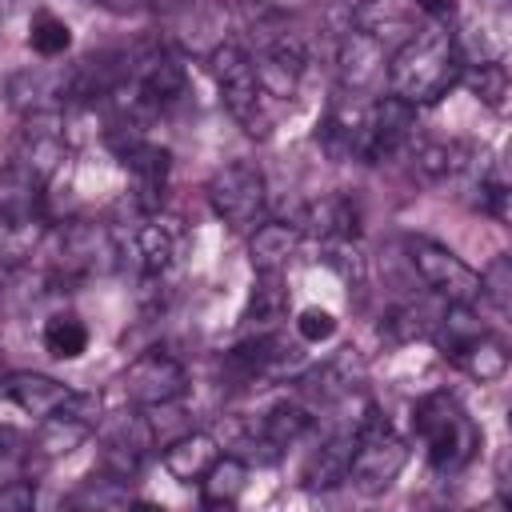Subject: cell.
I'll return each mask as SVG.
<instances>
[{
    "label": "cell",
    "instance_id": "6da1fadb",
    "mask_svg": "<svg viewBox=\"0 0 512 512\" xmlns=\"http://www.w3.org/2000/svg\"><path fill=\"white\" fill-rule=\"evenodd\" d=\"M464 72V52L456 44V36L448 32V24H432L412 32L392 56H388V84L392 96H400L404 104H436L452 84H460Z\"/></svg>",
    "mask_w": 512,
    "mask_h": 512
},
{
    "label": "cell",
    "instance_id": "7a4b0ae2",
    "mask_svg": "<svg viewBox=\"0 0 512 512\" xmlns=\"http://www.w3.org/2000/svg\"><path fill=\"white\" fill-rule=\"evenodd\" d=\"M212 64V80H216V92L224 100V108L232 112V120L248 132V136H272V128L280 124V116L292 108L284 100H276L256 64H252V52L244 44H232V40H220L208 56Z\"/></svg>",
    "mask_w": 512,
    "mask_h": 512
},
{
    "label": "cell",
    "instance_id": "3957f363",
    "mask_svg": "<svg viewBox=\"0 0 512 512\" xmlns=\"http://www.w3.org/2000/svg\"><path fill=\"white\" fill-rule=\"evenodd\" d=\"M412 428L424 440L428 464L436 472H460L476 448H480V428L464 412V404L452 392H428L412 408Z\"/></svg>",
    "mask_w": 512,
    "mask_h": 512
},
{
    "label": "cell",
    "instance_id": "277c9868",
    "mask_svg": "<svg viewBox=\"0 0 512 512\" xmlns=\"http://www.w3.org/2000/svg\"><path fill=\"white\" fill-rule=\"evenodd\" d=\"M352 432H356V440H352V460H348V484L364 496L388 492L408 460V444L388 424V416H380L376 408H368L352 424Z\"/></svg>",
    "mask_w": 512,
    "mask_h": 512
},
{
    "label": "cell",
    "instance_id": "5b68a950",
    "mask_svg": "<svg viewBox=\"0 0 512 512\" xmlns=\"http://www.w3.org/2000/svg\"><path fill=\"white\" fill-rule=\"evenodd\" d=\"M112 264H116V240L108 236V228L88 224V220H72L48 244V280L56 288L88 284L104 276Z\"/></svg>",
    "mask_w": 512,
    "mask_h": 512
},
{
    "label": "cell",
    "instance_id": "8992f818",
    "mask_svg": "<svg viewBox=\"0 0 512 512\" xmlns=\"http://www.w3.org/2000/svg\"><path fill=\"white\" fill-rule=\"evenodd\" d=\"M264 200L268 184L252 160H232L216 168V176L208 180V204L232 232H252L264 216Z\"/></svg>",
    "mask_w": 512,
    "mask_h": 512
},
{
    "label": "cell",
    "instance_id": "52a82bcc",
    "mask_svg": "<svg viewBox=\"0 0 512 512\" xmlns=\"http://www.w3.org/2000/svg\"><path fill=\"white\" fill-rule=\"evenodd\" d=\"M404 252L408 264L416 268V276L444 300V304H476L480 300V276L440 240L432 236H404Z\"/></svg>",
    "mask_w": 512,
    "mask_h": 512
},
{
    "label": "cell",
    "instance_id": "ba28073f",
    "mask_svg": "<svg viewBox=\"0 0 512 512\" xmlns=\"http://www.w3.org/2000/svg\"><path fill=\"white\" fill-rule=\"evenodd\" d=\"M296 368H300V348L284 344L276 332H256L244 344L228 348L220 360V376L232 388H260L268 380H284Z\"/></svg>",
    "mask_w": 512,
    "mask_h": 512
},
{
    "label": "cell",
    "instance_id": "9c48e42d",
    "mask_svg": "<svg viewBox=\"0 0 512 512\" xmlns=\"http://www.w3.org/2000/svg\"><path fill=\"white\" fill-rule=\"evenodd\" d=\"M108 144L116 148L120 164L132 172V184H136V204H140L144 212L160 208L164 188H168V168H172L168 148H160L156 140H148L140 124H124V120H120V124L108 132Z\"/></svg>",
    "mask_w": 512,
    "mask_h": 512
},
{
    "label": "cell",
    "instance_id": "30bf717a",
    "mask_svg": "<svg viewBox=\"0 0 512 512\" xmlns=\"http://www.w3.org/2000/svg\"><path fill=\"white\" fill-rule=\"evenodd\" d=\"M416 136V108L404 104L400 96H380L364 104L360 112V132H356V156L364 164H384L396 152H404Z\"/></svg>",
    "mask_w": 512,
    "mask_h": 512
},
{
    "label": "cell",
    "instance_id": "8fae6325",
    "mask_svg": "<svg viewBox=\"0 0 512 512\" xmlns=\"http://www.w3.org/2000/svg\"><path fill=\"white\" fill-rule=\"evenodd\" d=\"M120 388L136 408H164V404H176L188 392V368L172 352L148 348L124 368Z\"/></svg>",
    "mask_w": 512,
    "mask_h": 512
},
{
    "label": "cell",
    "instance_id": "7c38bea8",
    "mask_svg": "<svg viewBox=\"0 0 512 512\" xmlns=\"http://www.w3.org/2000/svg\"><path fill=\"white\" fill-rule=\"evenodd\" d=\"M44 184L36 172L16 160L0 168V228L4 232H40L44 224Z\"/></svg>",
    "mask_w": 512,
    "mask_h": 512
},
{
    "label": "cell",
    "instance_id": "4fadbf2b",
    "mask_svg": "<svg viewBox=\"0 0 512 512\" xmlns=\"http://www.w3.org/2000/svg\"><path fill=\"white\" fill-rule=\"evenodd\" d=\"M336 68H340V88L352 92V96H364L388 72V48L372 32L348 28L344 40H340V52H336Z\"/></svg>",
    "mask_w": 512,
    "mask_h": 512
},
{
    "label": "cell",
    "instance_id": "5bb4252c",
    "mask_svg": "<svg viewBox=\"0 0 512 512\" xmlns=\"http://www.w3.org/2000/svg\"><path fill=\"white\" fill-rule=\"evenodd\" d=\"M96 412H100V400L96 396H80L72 392L64 408H56L52 416L40 420V436H36V452L44 460L52 456H68L76 444L88 440V432L96 428Z\"/></svg>",
    "mask_w": 512,
    "mask_h": 512
},
{
    "label": "cell",
    "instance_id": "9a60e30c",
    "mask_svg": "<svg viewBox=\"0 0 512 512\" xmlns=\"http://www.w3.org/2000/svg\"><path fill=\"white\" fill-rule=\"evenodd\" d=\"M68 144H64V128H60V112H32L16 136V152L12 160L28 172H36L40 180H48L60 160H64Z\"/></svg>",
    "mask_w": 512,
    "mask_h": 512
},
{
    "label": "cell",
    "instance_id": "2e32d148",
    "mask_svg": "<svg viewBox=\"0 0 512 512\" xmlns=\"http://www.w3.org/2000/svg\"><path fill=\"white\" fill-rule=\"evenodd\" d=\"M308 428H312V412H308L300 400H280V404H272L240 440H244V448H268V460H272V456H280L284 448L300 444V440L308 436Z\"/></svg>",
    "mask_w": 512,
    "mask_h": 512
},
{
    "label": "cell",
    "instance_id": "e0dca14e",
    "mask_svg": "<svg viewBox=\"0 0 512 512\" xmlns=\"http://www.w3.org/2000/svg\"><path fill=\"white\" fill-rule=\"evenodd\" d=\"M8 96L20 112H56L60 104L72 100V84L68 72H52V68H24L8 80Z\"/></svg>",
    "mask_w": 512,
    "mask_h": 512
},
{
    "label": "cell",
    "instance_id": "ac0fdd59",
    "mask_svg": "<svg viewBox=\"0 0 512 512\" xmlns=\"http://www.w3.org/2000/svg\"><path fill=\"white\" fill-rule=\"evenodd\" d=\"M0 392H4L20 412L40 416V420L52 416L56 408H64L68 396H72L68 384H60V380H52V376H40V372H4V376H0Z\"/></svg>",
    "mask_w": 512,
    "mask_h": 512
},
{
    "label": "cell",
    "instance_id": "d6986e66",
    "mask_svg": "<svg viewBox=\"0 0 512 512\" xmlns=\"http://www.w3.org/2000/svg\"><path fill=\"white\" fill-rule=\"evenodd\" d=\"M216 456H220V440L212 432H184L164 448V468L180 484H200L204 472L216 464Z\"/></svg>",
    "mask_w": 512,
    "mask_h": 512
},
{
    "label": "cell",
    "instance_id": "ffe728a7",
    "mask_svg": "<svg viewBox=\"0 0 512 512\" xmlns=\"http://www.w3.org/2000/svg\"><path fill=\"white\" fill-rule=\"evenodd\" d=\"M452 364H460L472 380L488 384V380H500L508 372V344L492 332V328H480L476 336H468L460 348L448 352Z\"/></svg>",
    "mask_w": 512,
    "mask_h": 512
},
{
    "label": "cell",
    "instance_id": "44dd1931",
    "mask_svg": "<svg viewBox=\"0 0 512 512\" xmlns=\"http://www.w3.org/2000/svg\"><path fill=\"white\" fill-rule=\"evenodd\" d=\"M352 440H356L352 428L332 432V436L308 456V464H304V488L328 492V488L344 484V480H348V460H352Z\"/></svg>",
    "mask_w": 512,
    "mask_h": 512
},
{
    "label": "cell",
    "instance_id": "7402d4cb",
    "mask_svg": "<svg viewBox=\"0 0 512 512\" xmlns=\"http://www.w3.org/2000/svg\"><path fill=\"white\" fill-rule=\"evenodd\" d=\"M296 248H300V228L296 224H280V220L256 224L252 240H248V256H252L256 272H284L292 264Z\"/></svg>",
    "mask_w": 512,
    "mask_h": 512
},
{
    "label": "cell",
    "instance_id": "603a6c76",
    "mask_svg": "<svg viewBox=\"0 0 512 512\" xmlns=\"http://www.w3.org/2000/svg\"><path fill=\"white\" fill-rule=\"evenodd\" d=\"M288 312V288H284V272H256V284H252V296H248V308H244V320L256 328V332H272Z\"/></svg>",
    "mask_w": 512,
    "mask_h": 512
},
{
    "label": "cell",
    "instance_id": "cb8c5ba5",
    "mask_svg": "<svg viewBox=\"0 0 512 512\" xmlns=\"http://www.w3.org/2000/svg\"><path fill=\"white\" fill-rule=\"evenodd\" d=\"M248 488V464L240 456H216V464L200 480V500L208 508H232Z\"/></svg>",
    "mask_w": 512,
    "mask_h": 512
},
{
    "label": "cell",
    "instance_id": "d4e9b609",
    "mask_svg": "<svg viewBox=\"0 0 512 512\" xmlns=\"http://www.w3.org/2000/svg\"><path fill=\"white\" fill-rule=\"evenodd\" d=\"M320 240H360V212L348 196H324L308 212Z\"/></svg>",
    "mask_w": 512,
    "mask_h": 512
},
{
    "label": "cell",
    "instance_id": "484cf974",
    "mask_svg": "<svg viewBox=\"0 0 512 512\" xmlns=\"http://www.w3.org/2000/svg\"><path fill=\"white\" fill-rule=\"evenodd\" d=\"M132 248H136V268H140L144 276H160V272H168V268H172L176 236H172V228H168V224L148 220V224H140V228H136Z\"/></svg>",
    "mask_w": 512,
    "mask_h": 512
},
{
    "label": "cell",
    "instance_id": "4316f807",
    "mask_svg": "<svg viewBox=\"0 0 512 512\" xmlns=\"http://www.w3.org/2000/svg\"><path fill=\"white\" fill-rule=\"evenodd\" d=\"M460 84H468V92L480 100V104H488L492 112H504L508 108V68L500 64V60H476L472 68H464L460 72Z\"/></svg>",
    "mask_w": 512,
    "mask_h": 512
},
{
    "label": "cell",
    "instance_id": "83f0119b",
    "mask_svg": "<svg viewBox=\"0 0 512 512\" xmlns=\"http://www.w3.org/2000/svg\"><path fill=\"white\" fill-rule=\"evenodd\" d=\"M40 336H44V348H48L56 360H76V356L88 352V328H84V320L72 316V312L48 316Z\"/></svg>",
    "mask_w": 512,
    "mask_h": 512
},
{
    "label": "cell",
    "instance_id": "f1b7e54d",
    "mask_svg": "<svg viewBox=\"0 0 512 512\" xmlns=\"http://www.w3.org/2000/svg\"><path fill=\"white\" fill-rule=\"evenodd\" d=\"M68 44H72V28H68L60 16H52V12L40 8V12L28 20V48H32L36 56L56 60V56L68 52Z\"/></svg>",
    "mask_w": 512,
    "mask_h": 512
},
{
    "label": "cell",
    "instance_id": "f546056e",
    "mask_svg": "<svg viewBox=\"0 0 512 512\" xmlns=\"http://www.w3.org/2000/svg\"><path fill=\"white\" fill-rule=\"evenodd\" d=\"M68 504H80V508H128V504H136V496L128 492V480H116V476L100 472V476L84 480L72 492Z\"/></svg>",
    "mask_w": 512,
    "mask_h": 512
},
{
    "label": "cell",
    "instance_id": "4dcf8cb0",
    "mask_svg": "<svg viewBox=\"0 0 512 512\" xmlns=\"http://www.w3.org/2000/svg\"><path fill=\"white\" fill-rule=\"evenodd\" d=\"M32 456H40L36 444H32L28 436H20L16 428L0 424V484L24 480V476L32 472Z\"/></svg>",
    "mask_w": 512,
    "mask_h": 512
},
{
    "label": "cell",
    "instance_id": "1f68e13d",
    "mask_svg": "<svg viewBox=\"0 0 512 512\" xmlns=\"http://www.w3.org/2000/svg\"><path fill=\"white\" fill-rule=\"evenodd\" d=\"M480 296L504 316L512 308V256H496L484 272H480Z\"/></svg>",
    "mask_w": 512,
    "mask_h": 512
},
{
    "label": "cell",
    "instance_id": "d6a6232c",
    "mask_svg": "<svg viewBox=\"0 0 512 512\" xmlns=\"http://www.w3.org/2000/svg\"><path fill=\"white\" fill-rule=\"evenodd\" d=\"M296 336L304 340V344H324V340H332L336 336V316L328 312V308H300V316H296Z\"/></svg>",
    "mask_w": 512,
    "mask_h": 512
},
{
    "label": "cell",
    "instance_id": "836d02e7",
    "mask_svg": "<svg viewBox=\"0 0 512 512\" xmlns=\"http://www.w3.org/2000/svg\"><path fill=\"white\" fill-rule=\"evenodd\" d=\"M32 504H36V488L28 476L0 484V508H32Z\"/></svg>",
    "mask_w": 512,
    "mask_h": 512
},
{
    "label": "cell",
    "instance_id": "e575fe53",
    "mask_svg": "<svg viewBox=\"0 0 512 512\" xmlns=\"http://www.w3.org/2000/svg\"><path fill=\"white\" fill-rule=\"evenodd\" d=\"M416 8L432 20V24H448L456 12V0H416Z\"/></svg>",
    "mask_w": 512,
    "mask_h": 512
},
{
    "label": "cell",
    "instance_id": "d590c367",
    "mask_svg": "<svg viewBox=\"0 0 512 512\" xmlns=\"http://www.w3.org/2000/svg\"><path fill=\"white\" fill-rule=\"evenodd\" d=\"M320 376H324V380H332V376H336V364H332V368H324ZM336 388H340V384H336ZM336 388H332V384H324V388H316V392H320V396H332Z\"/></svg>",
    "mask_w": 512,
    "mask_h": 512
},
{
    "label": "cell",
    "instance_id": "8d00e7d4",
    "mask_svg": "<svg viewBox=\"0 0 512 512\" xmlns=\"http://www.w3.org/2000/svg\"><path fill=\"white\" fill-rule=\"evenodd\" d=\"M100 4H108V8H140V4H148V0H100Z\"/></svg>",
    "mask_w": 512,
    "mask_h": 512
},
{
    "label": "cell",
    "instance_id": "74e56055",
    "mask_svg": "<svg viewBox=\"0 0 512 512\" xmlns=\"http://www.w3.org/2000/svg\"><path fill=\"white\" fill-rule=\"evenodd\" d=\"M0 376H4V360H0Z\"/></svg>",
    "mask_w": 512,
    "mask_h": 512
}]
</instances>
